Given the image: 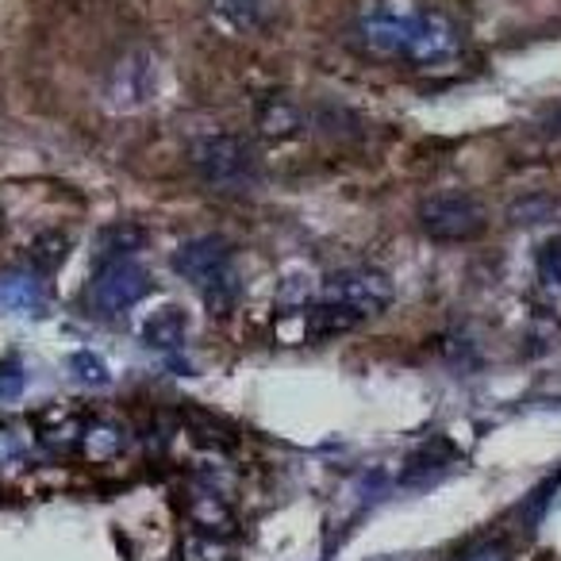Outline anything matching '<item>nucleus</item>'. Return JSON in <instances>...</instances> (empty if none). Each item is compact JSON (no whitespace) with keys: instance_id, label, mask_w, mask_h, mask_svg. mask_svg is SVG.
Instances as JSON below:
<instances>
[{"instance_id":"nucleus-1","label":"nucleus","mask_w":561,"mask_h":561,"mask_svg":"<svg viewBox=\"0 0 561 561\" xmlns=\"http://www.w3.org/2000/svg\"><path fill=\"white\" fill-rule=\"evenodd\" d=\"M354 43L381 62L438 70L461 55V27L420 0H366L354 20Z\"/></svg>"},{"instance_id":"nucleus-2","label":"nucleus","mask_w":561,"mask_h":561,"mask_svg":"<svg viewBox=\"0 0 561 561\" xmlns=\"http://www.w3.org/2000/svg\"><path fill=\"white\" fill-rule=\"evenodd\" d=\"M420 219L423 234L435 242H477L484 231H489V211L477 201L473 193H431L420 201Z\"/></svg>"},{"instance_id":"nucleus-3","label":"nucleus","mask_w":561,"mask_h":561,"mask_svg":"<svg viewBox=\"0 0 561 561\" xmlns=\"http://www.w3.org/2000/svg\"><path fill=\"white\" fill-rule=\"evenodd\" d=\"M188 162L216 188H242L257 178L254 150L239 135H204L188 147Z\"/></svg>"},{"instance_id":"nucleus-4","label":"nucleus","mask_w":561,"mask_h":561,"mask_svg":"<svg viewBox=\"0 0 561 561\" xmlns=\"http://www.w3.org/2000/svg\"><path fill=\"white\" fill-rule=\"evenodd\" d=\"M150 293V273L135 257H108L96 265L89 305L96 316H124Z\"/></svg>"},{"instance_id":"nucleus-5","label":"nucleus","mask_w":561,"mask_h":561,"mask_svg":"<svg viewBox=\"0 0 561 561\" xmlns=\"http://www.w3.org/2000/svg\"><path fill=\"white\" fill-rule=\"evenodd\" d=\"M397 289H392V277L374 265H354V270H343V273H331L323 280V300H339V305L354 308L362 320L369 316H381L385 308L392 305Z\"/></svg>"},{"instance_id":"nucleus-6","label":"nucleus","mask_w":561,"mask_h":561,"mask_svg":"<svg viewBox=\"0 0 561 561\" xmlns=\"http://www.w3.org/2000/svg\"><path fill=\"white\" fill-rule=\"evenodd\" d=\"M170 265L181 280H193L196 289H204L208 280H216L219 273L231 270V242L224 234H196V239L181 242L173 250Z\"/></svg>"},{"instance_id":"nucleus-7","label":"nucleus","mask_w":561,"mask_h":561,"mask_svg":"<svg viewBox=\"0 0 561 561\" xmlns=\"http://www.w3.org/2000/svg\"><path fill=\"white\" fill-rule=\"evenodd\" d=\"M216 16H224L234 32L265 35L285 16V0H211Z\"/></svg>"},{"instance_id":"nucleus-8","label":"nucleus","mask_w":561,"mask_h":561,"mask_svg":"<svg viewBox=\"0 0 561 561\" xmlns=\"http://www.w3.org/2000/svg\"><path fill=\"white\" fill-rule=\"evenodd\" d=\"M0 308L16 316H39L47 312V285L39 280V273L27 270H9L0 273Z\"/></svg>"},{"instance_id":"nucleus-9","label":"nucleus","mask_w":561,"mask_h":561,"mask_svg":"<svg viewBox=\"0 0 561 561\" xmlns=\"http://www.w3.org/2000/svg\"><path fill=\"white\" fill-rule=\"evenodd\" d=\"M185 339H188V320H185V312H181L178 305L158 308V312L142 323V343H147L150 351L173 354V351H181V346H185Z\"/></svg>"},{"instance_id":"nucleus-10","label":"nucleus","mask_w":561,"mask_h":561,"mask_svg":"<svg viewBox=\"0 0 561 561\" xmlns=\"http://www.w3.org/2000/svg\"><path fill=\"white\" fill-rule=\"evenodd\" d=\"M150 85H154V73H150L147 58H127V62L116 66L112 73V96H116L119 108H135L150 96Z\"/></svg>"},{"instance_id":"nucleus-11","label":"nucleus","mask_w":561,"mask_h":561,"mask_svg":"<svg viewBox=\"0 0 561 561\" xmlns=\"http://www.w3.org/2000/svg\"><path fill=\"white\" fill-rule=\"evenodd\" d=\"M362 323V316L354 308L339 305V300H320L316 308H308L305 316V328H308V339H335V335H346Z\"/></svg>"},{"instance_id":"nucleus-12","label":"nucleus","mask_w":561,"mask_h":561,"mask_svg":"<svg viewBox=\"0 0 561 561\" xmlns=\"http://www.w3.org/2000/svg\"><path fill=\"white\" fill-rule=\"evenodd\" d=\"M257 131L265 139H293L300 131V112L293 108V101L285 96H265L257 104Z\"/></svg>"},{"instance_id":"nucleus-13","label":"nucleus","mask_w":561,"mask_h":561,"mask_svg":"<svg viewBox=\"0 0 561 561\" xmlns=\"http://www.w3.org/2000/svg\"><path fill=\"white\" fill-rule=\"evenodd\" d=\"M70 247H73V239L66 231H43V234H35L32 247H27V262H32V270L43 277V273H55L58 265L70 257Z\"/></svg>"},{"instance_id":"nucleus-14","label":"nucleus","mask_w":561,"mask_h":561,"mask_svg":"<svg viewBox=\"0 0 561 561\" xmlns=\"http://www.w3.org/2000/svg\"><path fill=\"white\" fill-rule=\"evenodd\" d=\"M142 242H147V231H142V227L112 224L96 234V257H101V262H108V257H131Z\"/></svg>"},{"instance_id":"nucleus-15","label":"nucleus","mask_w":561,"mask_h":561,"mask_svg":"<svg viewBox=\"0 0 561 561\" xmlns=\"http://www.w3.org/2000/svg\"><path fill=\"white\" fill-rule=\"evenodd\" d=\"M188 515H193L196 530H208V535H227V530L234 527L231 512H227V504L216 496V492H208V496L193 500V507H188Z\"/></svg>"},{"instance_id":"nucleus-16","label":"nucleus","mask_w":561,"mask_h":561,"mask_svg":"<svg viewBox=\"0 0 561 561\" xmlns=\"http://www.w3.org/2000/svg\"><path fill=\"white\" fill-rule=\"evenodd\" d=\"M239 277H234V270H227V273H219L216 280H208L201 289V297H204V305L211 308V316H227L234 305H239Z\"/></svg>"},{"instance_id":"nucleus-17","label":"nucleus","mask_w":561,"mask_h":561,"mask_svg":"<svg viewBox=\"0 0 561 561\" xmlns=\"http://www.w3.org/2000/svg\"><path fill=\"white\" fill-rule=\"evenodd\" d=\"M181 561H231V546L208 530H193L181 546Z\"/></svg>"},{"instance_id":"nucleus-18","label":"nucleus","mask_w":561,"mask_h":561,"mask_svg":"<svg viewBox=\"0 0 561 561\" xmlns=\"http://www.w3.org/2000/svg\"><path fill=\"white\" fill-rule=\"evenodd\" d=\"M70 369H73V377H78L81 385H93V389H104V385L112 381L108 362L96 358L93 351H78V354H73V358H70Z\"/></svg>"},{"instance_id":"nucleus-19","label":"nucleus","mask_w":561,"mask_h":561,"mask_svg":"<svg viewBox=\"0 0 561 561\" xmlns=\"http://www.w3.org/2000/svg\"><path fill=\"white\" fill-rule=\"evenodd\" d=\"M538 280L561 297V239L542 242V250H538Z\"/></svg>"},{"instance_id":"nucleus-20","label":"nucleus","mask_w":561,"mask_h":561,"mask_svg":"<svg viewBox=\"0 0 561 561\" xmlns=\"http://www.w3.org/2000/svg\"><path fill=\"white\" fill-rule=\"evenodd\" d=\"M461 561H515V550L507 538H484V542H477L473 550H466Z\"/></svg>"},{"instance_id":"nucleus-21","label":"nucleus","mask_w":561,"mask_h":561,"mask_svg":"<svg viewBox=\"0 0 561 561\" xmlns=\"http://www.w3.org/2000/svg\"><path fill=\"white\" fill-rule=\"evenodd\" d=\"M27 385V374L16 358H4L0 362V400H16Z\"/></svg>"},{"instance_id":"nucleus-22","label":"nucleus","mask_w":561,"mask_h":561,"mask_svg":"<svg viewBox=\"0 0 561 561\" xmlns=\"http://www.w3.org/2000/svg\"><path fill=\"white\" fill-rule=\"evenodd\" d=\"M85 450L89 458H112L119 450V435L112 427H96V431H85Z\"/></svg>"},{"instance_id":"nucleus-23","label":"nucleus","mask_w":561,"mask_h":561,"mask_svg":"<svg viewBox=\"0 0 561 561\" xmlns=\"http://www.w3.org/2000/svg\"><path fill=\"white\" fill-rule=\"evenodd\" d=\"M0 450H4V458H20V446H16V438H12V431L4 435V443H0Z\"/></svg>"},{"instance_id":"nucleus-24","label":"nucleus","mask_w":561,"mask_h":561,"mask_svg":"<svg viewBox=\"0 0 561 561\" xmlns=\"http://www.w3.org/2000/svg\"><path fill=\"white\" fill-rule=\"evenodd\" d=\"M0 234H4V204H0Z\"/></svg>"}]
</instances>
